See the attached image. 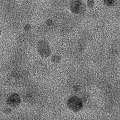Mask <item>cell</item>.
<instances>
[{
  "label": "cell",
  "instance_id": "7",
  "mask_svg": "<svg viewBox=\"0 0 120 120\" xmlns=\"http://www.w3.org/2000/svg\"></svg>",
  "mask_w": 120,
  "mask_h": 120
},
{
  "label": "cell",
  "instance_id": "3",
  "mask_svg": "<svg viewBox=\"0 0 120 120\" xmlns=\"http://www.w3.org/2000/svg\"><path fill=\"white\" fill-rule=\"evenodd\" d=\"M38 51L41 56L47 58L51 54V48L47 41L45 40H41L38 43Z\"/></svg>",
  "mask_w": 120,
  "mask_h": 120
},
{
  "label": "cell",
  "instance_id": "5",
  "mask_svg": "<svg viewBox=\"0 0 120 120\" xmlns=\"http://www.w3.org/2000/svg\"><path fill=\"white\" fill-rule=\"evenodd\" d=\"M116 0H104V4L107 6H111L115 4Z\"/></svg>",
  "mask_w": 120,
  "mask_h": 120
},
{
  "label": "cell",
  "instance_id": "1",
  "mask_svg": "<svg viewBox=\"0 0 120 120\" xmlns=\"http://www.w3.org/2000/svg\"><path fill=\"white\" fill-rule=\"evenodd\" d=\"M70 9L74 14L81 15L84 13L86 5L83 0H69Z\"/></svg>",
  "mask_w": 120,
  "mask_h": 120
},
{
  "label": "cell",
  "instance_id": "6",
  "mask_svg": "<svg viewBox=\"0 0 120 120\" xmlns=\"http://www.w3.org/2000/svg\"><path fill=\"white\" fill-rule=\"evenodd\" d=\"M88 7L89 8H92L94 6V0H88L87 2Z\"/></svg>",
  "mask_w": 120,
  "mask_h": 120
},
{
  "label": "cell",
  "instance_id": "2",
  "mask_svg": "<svg viewBox=\"0 0 120 120\" xmlns=\"http://www.w3.org/2000/svg\"><path fill=\"white\" fill-rule=\"evenodd\" d=\"M68 108L74 112L79 111L82 107V102L81 98L76 96L71 97L67 101Z\"/></svg>",
  "mask_w": 120,
  "mask_h": 120
},
{
  "label": "cell",
  "instance_id": "4",
  "mask_svg": "<svg viewBox=\"0 0 120 120\" xmlns=\"http://www.w3.org/2000/svg\"><path fill=\"white\" fill-rule=\"evenodd\" d=\"M7 103L11 106H18L21 102V98L17 94H13L10 96L7 100Z\"/></svg>",
  "mask_w": 120,
  "mask_h": 120
}]
</instances>
